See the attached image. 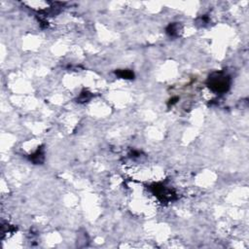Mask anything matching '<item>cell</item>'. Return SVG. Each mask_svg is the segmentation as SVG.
Wrapping results in <instances>:
<instances>
[{
    "instance_id": "obj_1",
    "label": "cell",
    "mask_w": 249,
    "mask_h": 249,
    "mask_svg": "<svg viewBox=\"0 0 249 249\" xmlns=\"http://www.w3.org/2000/svg\"><path fill=\"white\" fill-rule=\"evenodd\" d=\"M209 81H211L209 83V87L216 92H225L227 91L229 87V83L227 82L226 77H222L221 74H218V76L214 78H209Z\"/></svg>"
},
{
    "instance_id": "obj_2",
    "label": "cell",
    "mask_w": 249,
    "mask_h": 249,
    "mask_svg": "<svg viewBox=\"0 0 249 249\" xmlns=\"http://www.w3.org/2000/svg\"><path fill=\"white\" fill-rule=\"evenodd\" d=\"M44 159V154L41 150H38L36 153L30 158V160H32V162H34L35 164H39V163H42V160Z\"/></svg>"
},
{
    "instance_id": "obj_3",
    "label": "cell",
    "mask_w": 249,
    "mask_h": 249,
    "mask_svg": "<svg viewBox=\"0 0 249 249\" xmlns=\"http://www.w3.org/2000/svg\"><path fill=\"white\" fill-rule=\"evenodd\" d=\"M116 74L121 77V78H124V79H132L133 78V72L130 71V70H121L119 72H116Z\"/></svg>"
}]
</instances>
